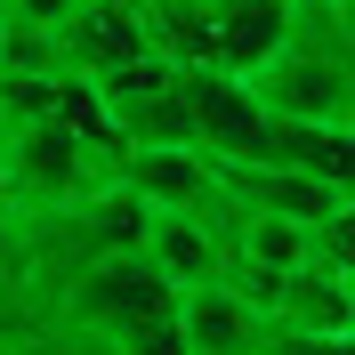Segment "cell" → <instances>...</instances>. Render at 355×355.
<instances>
[{
	"label": "cell",
	"instance_id": "obj_13",
	"mask_svg": "<svg viewBox=\"0 0 355 355\" xmlns=\"http://www.w3.org/2000/svg\"><path fill=\"white\" fill-rule=\"evenodd\" d=\"M105 113H113V130H121V154H130V146H194V113L178 97V65H170V81L113 97Z\"/></svg>",
	"mask_w": 355,
	"mask_h": 355
},
{
	"label": "cell",
	"instance_id": "obj_6",
	"mask_svg": "<svg viewBox=\"0 0 355 355\" xmlns=\"http://www.w3.org/2000/svg\"><path fill=\"white\" fill-rule=\"evenodd\" d=\"M266 331L283 347H347L355 339V275L331 266H291L275 307H266Z\"/></svg>",
	"mask_w": 355,
	"mask_h": 355
},
{
	"label": "cell",
	"instance_id": "obj_1",
	"mask_svg": "<svg viewBox=\"0 0 355 355\" xmlns=\"http://www.w3.org/2000/svg\"><path fill=\"white\" fill-rule=\"evenodd\" d=\"M178 283L162 275L146 250H89L73 259L41 299V331L49 339H81V347H130V355H178L170 323Z\"/></svg>",
	"mask_w": 355,
	"mask_h": 355
},
{
	"label": "cell",
	"instance_id": "obj_7",
	"mask_svg": "<svg viewBox=\"0 0 355 355\" xmlns=\"http://www.w3.org/2000/svg\"><path fill=\"white\" fill-rule=\"evenodd\" d=\"M178 97H186V113H194V146L202 154H259L266 105L250 97L243 73H226V65H178Z\"/></svg>",
	"mask_w": 355,
	"mask_h": 355
},
{
	"label": "cell",
	"instance_id": "obj_5",
	"mask_svg": "<svg viewBox=\"0 0 355 355\" xmlns=\"http://www.w3.org/2000/svg\"><path fill=\"white\" fill-rule=\"evenodd\" d=\"M170 323H178V355H250V347H275V331H266V307H250V299L226 283V275L178 283Z\"/></svg>",
	"mask_w": 355,
	"mask_h": 355
},
{
	"label": "cell",
	"instance_id": "obj_8",
	"mask_svg": "<svg viewBox=\"0 0 355 355\" xmlns=\"http://www.w3.org/2000/svg\"><path fill=\"white\" fill-rule=\"evenodd\" d=\"M49 41H57L65 73H105V65L146 49V17H137V0H73L65 17L49 24Z\"/></svg>",
	"mask_w": 355,
	"mask_h": 355
},
{
	"label": "cell",
	"instance_id": "obj_14",
	"mask_svg": "<svg viewBox=\"0 0 355 355\" xmlns=\"http://www.w3.org/2000/svg\"><path fill=\"white\" fill-rule=\"evenodd\" d=\"M49 113H57V121H65L81 146H97L105 162H121V130H113L105 97L89 89V73H57V97H49Z\"/></svg>",
	"mask_w": 355,
	"mask_h": 355
},
{
	"label": "cell",
	"instance_id": "obj_10",
	"mask_svg": "<svg viewBox=\"0 0 355 355\" xmlns=\"http://www.w3.org/2000/svg\"><path fill=\"white\" fill-rule=\"evenodd\" d=\"M146 259L170 275V283H202V275H218L226 259V234H218V202L210 210H146Z\"/></svg>",
	"mask_w": 355,
	"mask_h": 355
},
{
	"label": "cell",
	"instance_id": "obj_2",
	"mask_svg": "<svg viewBox=\"0 0 355 355\" xmlns=\"http://www.w3.org/2000/svg\"><path fill=\"white\" fill-rule=\"evenodd\" d=\"M113 178V162L97 146L57 121V113H33V121H0V202L17 210V218H57L73 202Z\"/></svg>",
	"mask_w": 355,
	"mask_h": 355
},
{
	"label": "cell",
	"instance_id": "obj_4",
	"mask_svg": "<svg viewBox=\"0 0 355 355\" xmlns=\"http://www.w3.org/2000/svg\"><path fill=\"white\" fill-rule=\"evenodd\" d=\"M210 186L234 210H275V218H299V226L347 210V178H315V170H291V162H266V154H210Z\"/></svg>",
	"mask_w": 355,
	"mask_h": 355
},
{
	"label": "cell",
	"instance_id": "obj_9",
	"mask_svg": "<svg viewBox=\"0 0 355 355\" xmlns=\"http://www.w3.org/2000/svg\"><path fill=\"white\" fill-rule=\"evenodd\" d=\"M113 178H121L146 210H210V202H218L202 146H130V154L113 162Z\"/></svg>",
	"mask_w": 355,
	"mask_h": 355
},
{
	"label": "cell",
	"instance_id": "obj_12",
	"mask_svg": "<svg viewBox=\"0 0 355 355\" xmlns=\"http://www.w3.org/2000/svg\"><path fill=\"white\" fill-rule=\"evenodd\" d=\"M259 154L291 162V170H315V178H347L355 170V121H291V113H266Z\"/></svg>",
	"mask_w": 355,
	"mask_h": 355
},
{
	"label": "cell",
	"instance_id": "obj_11",
	"mask_svg": "<svg viewBox=\"0 0 355 355\" xmlns=\"http://www.w3.org/2000/svg\"><path fill=\"white\" fill-rule=\"evenodd\" d=\"M210 8V65L250 73L291 33V0H202Z\"/></svg>",
	"mask_w": 355,
	"mask_h": 355
},
{
	"label": "cell",
	"instance_id": "obj_15",
	"mask_svg": "<svg viewBox=\"0 0 355 355\" xmlns=\"http://www.w3.org/2000/svg\"><path fill=\"white\" fill-rule=\"evenodd\" d=\"M65 8H73V0H0V24H41V33H49Z\"/></svg>",
	"mask_w": 355,
	"mask_h": 355
},
{
	"label": "cell",
	"instance_id": "obj_3",
	"mask_svg": "<svg viewBox=\"0 0 355 355\" xmlns=\"http://www.w3.org/2000/svg\"><path fill=\"white\" fill-rule=\"evenodd\" d=\"M243 81H250V97L266 113H291V121H355V65H347V49H331V41L283 33Z\"/></svg>",
	"mask_w": 355,
	"mask_h": 355
}]
</instances>
